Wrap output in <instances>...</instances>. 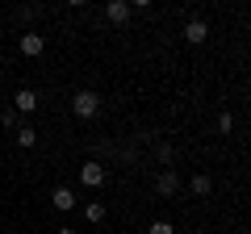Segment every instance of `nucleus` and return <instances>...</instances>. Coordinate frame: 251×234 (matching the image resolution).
Returning <instances> with one entry per match:
<instances>
[{
	"mask_svg": "<svg viewBox=\"0 0 251 234\" xmlns=\"http://www.w3.org/2000/svg\"><path fill=\"white\" fill-rule=\"evenodd\" d=\"M72 109H75V117H80V121H92V117L100 113V96H97L92 88H80V92L72 96Z\"/></svg>",
	"mask_w": 251,
	"mask_h": 234,
	"instance_id": "nucleus-1",
	"label": "nucleus"
},
{
	"mask_svg": "<svg viewBox=\"0 0 251 234\" xmlns=\"http://www.w3.org/2000/svg\"><path fill=\"white\" fill-rule=\"evenodd\" d=\"M105 21L126 25V21H130V4H126V0H109V4H105Z\"/></svg>",
	"mask_w": 251,
	"mask_h": 234,
	"instance_id": "nucleus-2",
	"label": "nucleus"
},
{
	"mask_svg": "<svg viewBox=\"0 0 251 234\" xmlns=\"http://www.w3.org/2000/svg\"><path fill=\"white\" fill-rule=\"evenodd\" d=\"M80 180L88 184V188H100V184H105V167H100V163H84V167H80Z\"/></svg>",
	"mask_w": 251,
	"mask_h": 234,
	"instance_id": "nucleus-3",
	"label": "nucleus"
},
{
	"mask_svg": "<svg viewBox=\"0 0 251 234\" xmlns=\"http://www.w3.org/2000/svg\"><path fill=\"white\" fill-rule=\"evenodd\" d=\"M180 188V176H176V171H159V180H155V192H159V197H172V192H176Z\"/></svg>",
	"mask_w": 251,
	"mask_h": 234,
	"instance_id": "nucleus-4",
	"label": "nucleus"
},
{
	"mask_svg": "<svg viewBox=\"0 0 251 234\" xmlns=\"http://www.w3.org/2000/svg\"><path fill=\"white\" fill-rule=\"evenodd\" d=\"M184 38H188V42H193V46H201V42H205V38H209V25H205V21H201V17H193V21H188V25H184Z\"/></svg>",
	"mask_w": 251,
	"mask_h": 234,
	"instance_id": "nucleus-5",
	"label": "nucleus"
},
{
	"mask_svg": "<svg viewBox=\"0 0 251 234\" xmlns=\"http://www.w3.org/2000/svg\"><path fill=\"white\" fill-rule=\"evenodd\" d=\"M13 109H17V113H34V109H38V92L34 88H21L17 96H13Z\"/></svg>",
	"mask_w": 251,
	"mask_h": 234,
	"instance_id": "nucleus-6",
	"label": "nucleus"
},
{
	"mask_svg": "<svg viewBox=\"0 0 251 234\" xmlns=\"http://www.w3.org/2000/svg\"><path fill=\"white\" fill-rule=\"evenodd\" d=\"M42 46H46V38H42V34H21V54L38 59V54H42Z\"/></svg>",
	"mask_w": 251,
	"mask_h": 234,
	"instance_id": "nucleus-7",
	"label": "nucleus"
},
{
	"mask_svg": "<svg viewBox=\"0 0 251 234\" xmlns=\"http://www.w3.org/2000/svg\"><path fill=\"white\" fill-rule=\"evenodd\" d=\"M54 209H59V213H67V209H75V192L72 188H54Z\"/></svg>",
	"mask_w": 251,
	"mask_h": 234,
	"instance_id": "nucleus-8",
	"label": "nucleus"
},
{
	"mask_svg": "<svg viewBox=\"0 0 251 234\" xmlns=\"http://www.w3.org/2000/svg\"><path fill=\"white\" fill-rule=\"evenodd\" d=\"M17 142H21V146H34V142H38V130H34V126H17Z\"/></svg>",
	"mask_w": 251,
	"mask_h": 234,
	"instance_id": "nucleus-9",
	"label": "nucleus"
},
{
	"mask_svg": "<svg viewBox=\"0 0 251 234\" xmlns=\"http://www.w3.org/2000/svg\"><path fill=\"white\" fill-rule=\"evenodd\" d=\"M209 188H214V180H209V176H193V192H197V197H205Z\"/></svg>",
	"mask_w": 251,
	"mask_h": 234,
	"instance_id": "nucleus-10",
	"label": "nucleus"
},
{
	"mask_svg": "<svg viewBox=\"0 0 251 234\" xmlns=\"http://www.w3.org/2000/svg\"><path fill=\"white\" fill-rule=\"evenodd\" d=\"M84 217H88V222H105V205H100V201H92V205L84 209Z\"/></svg>",
	"mask_w": 251,
	"mask_h": 234,
	"instance_id": "nucleus-11",
	"label": "nucleus"
},
{
	"mask_svg": "<svg viewBox=\"0 0 251 234\" xmlns=\"http://www.w3.org/2000/svg\"><path fill=\"white\" fill-rule=\"evenodd\" d=\"M147 234H176V226H172V222H151Z\"/></svg>",
	"mask_w": 251,
	"mask_h": 234,
	"instance_id": "nucleus-12",
	"label": "nucleus"
},
{
	"mask_svg": "<svg viewBox=\"0 0 251 234\" xmlns=\"http://www.w3.org/2000/svg\"><path fill=\"white\" fill-rule=\"evenodd\" d=\"M0 121H4V126L13 130V126H17V121H21V113H17V109H4V113H0Z\"/></svg>",
	"mask_w": 251,
	"mask_h": 234,
	"instance_id": "nucleus-13",
	"label": "nucleus"
},
{
	"mask_svg": "<svg viewBox=\"0 0 251 234\" xmlns=\"http://www.w3.org/2000/svg\"><path fill=\"white\" fill-rule=\"evenodd\" d=\"M218 130H222V134H230V130H234V117L222 113V117H218Z\"/></svg>",
	"mask_w": 251,
	"mask_h": 234,
	"instance_id": "nucleus-14",
	"label": "nucleus"
},
{
	"mask_svg": "<svg viewBox=\"0 0 251 234\" xmlns=\"http://www.w3.org/2000/svg\"><path fill=\"white\" fill-rule=\"evenodd\" d=\"M54 234H75V230H67V226H63V230H54Z\"/></svg>",
	"mask_w": 251,
	"mask_h": 234,
	"instance_id": "nucleus-15",
	"label": "nucleus"
}]
</instances>
